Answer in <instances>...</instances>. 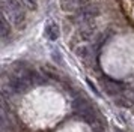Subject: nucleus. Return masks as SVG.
Returning a JSON list of instances; mask_svg holds the SVG:
<instances>
[{"label": "nucleus", "mask_w": 134, "mask_h": 132, "mask_svg": "<svg viewBox=\"0 0 134 132\" xmlns=\"http://www.w3.org/2000/svg\"><path fill=\"white\" fill-rule=\"evenodd\" d=\"M3 14L17 27L23 29L26 26V11L20 0H3Z\"/></svg>", "instance_id": "1"}, {"label": "nucleus", "mask_w": 134, "mask_h": 132, "mask_svg": "<svg viewBox=\"0 0 134 132\" xmlns=\"http://www.w3.org/2000/svg\"><path fill=\"white\" fill-rule=\"evenodd\" d=\"M33 84V72L27 71L24 68L21 69H15V71L9 75V90L12 93H23Z\"/></svg>", "instance_id": "2"}, {"label": "nucleus", "mask_w": 134, "mask_h": 132, "mask_svg": "<svg viewBox=\"0 0 134 132\" xmlns=\"http://www.w3.org/2000/svg\"><path fill=\"white\" fill-rule=\"evenodd\" d=\"M72 110L79 114L81 119L85 120L86 123H91L93 125L97 122V116H95V111L89 102L86 101L85 98H74L72 101Z\"/></svg>", "instance_id": "3"}, {"label": "nucleus", "mask_w": 134, "mask_h": 132, "mask_svg": "<svg viewBox=\"0 0 134 132\" xmlns=\"http://www.w3.org/2000/svg\"><path fill=\"white\" fill-rule=\"evenodd\" d=\"M101 86H103L104 92H105L107 95H110V96H118V95H121L122 92H124V86H122L119 81L113 80V78L104 77L103 80H101Z\"/></svg>", "instance_id": "4"}, {"label": "nucleus", "mask_w": 134, "mask_h": 132, "mask_svg": "<svg viewBox=\"0 0 134 132\" xmlns=\"http://www.w3.org/2000/svg\"><path fill=\"white\" fill-rule=\"evenodd\" d=\"M59 5L65 12H79L85 5H87V0H59Z\"/></svg>", "instance_id": "5"}, {"label": "nucleus", "mask_w": 134, "mask_h": 132, "mask_svg": "<svg viewBox=\"0 0 134 132\" xmlns=\"http://www.w3.org/2000/svg\"><path fill=\"white\" fill-rule=\"evenodd\" d=\"M59 33H60V30L56 23H48L45 26V38L48 41H56L59 38Z\"/></svg>", "instance_id": "6"}, {"label": "nucleus", "mask_w": 134, "mask_h": 132, "mask_svg": "<svg viewBox=\"0 0 134 132\" xmlns=\"http://www.w3.org/2000/svg\"><path fill=\"white\" fill-rule=\"evenodd\" d=\"M2 39H6L8 36H9V33H11V27H9V20H8V17L2 12Z\"/></svg>", "instance_id": "7"}, {"label": "nucleus", "mask_w": 134, "mask_h": 132, "mask_svg": "<svg viewBox=\"0 0 134 132\" xmlns=\"http://www.w3.org/2000/svg\"><path fill=\"white\" fill-rule=\"evenodd\" d=\"M23 6L29 11H36L38 9V0H20Z\"/></svg>", "instance_id": "8"}, {"label": "nucleus", "mask_w": 134, "mask_h": 132, "mask_svg": "<svg viewBox=\"0 0 134 132\" xmlns=\"http://www.w3.org/2000/svg\"><path fill=\"white\" fill-rule=\"evenodd\" d=\"M97 132H103V131H97Z\"/></svg>", "instance_id": "9"}]
</instances>
